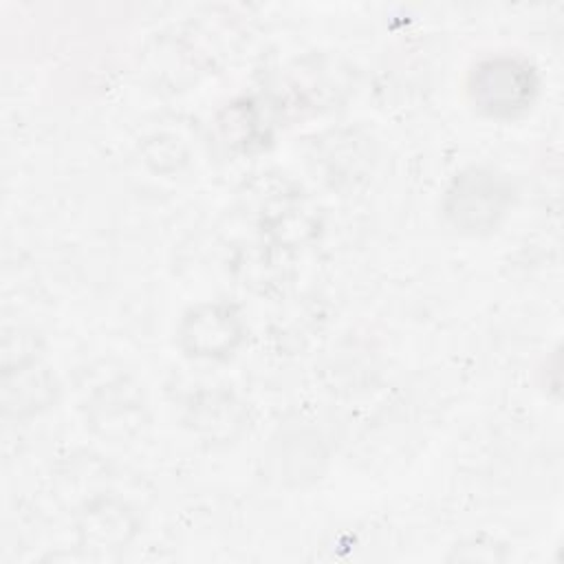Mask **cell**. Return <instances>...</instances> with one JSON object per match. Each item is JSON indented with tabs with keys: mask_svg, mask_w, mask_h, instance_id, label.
<instances>
[{
	"mask_svg": "<svg viewBox=\"0 0 564 564\" xmlns=\"http://www.w3.org/2000/svg\"><path fill=\"white\" fill-rule=\"evenodd\" d=\"M132 531L134 524L130 522V516L123 511V507H117L106 500L88 507L86 522L82 524L86 542H95L97 546L108 549L123 544Z\"/></svg>",
	"mask_w": 564,
	"mask_h": 564,
	"instance_id": "4",
	"label": "cell"
},
{
	"mask_svg": "<svg viewBox=\"0 0 564 564\" xmlns=\"http://www.w3.org/2000/svg\"><path fill=\"white\" fill-rule=\"evenodd\" d=\"M538 82L529 64L516 57H494L480 62L469 75L471 101L491 117H511L524 110Z\"/></svg>",
	"mask_w": 564,
	"mask_h": 564,
	"instance_id": "2",
	"label": "cell"
},
{
	"mask_svg": "<svg viewBox=\"0 0 564 564\" xmlns=\"http://www.w3.org/2000/svg\"><path fill=\"white\" fill-rule=\"evenodd\" d=\"M42 377H44V375H40V377H26L29 388H31L33 383H37ZM24 397H26V390H18V399H15V403H22V399H24Z\"/></svg>",
	"mask_w": 564,
	"mask_h": 564,
	"instance_id": "5",
	"label": "cell"
},
{
	"mask_svg": "<svg viewBox=\"0 0 564 564\" xmlns=\"http://www.w3.org/2000/svg\"><path fill=\"white\" fill-rule=\"evenodd\" d=\"M513 198L511 183L487 167L460 172L445 194V216L454 227L480 234L498 225Z\"/></svg>",
	"mask_w": 564,
	"mask_h": 564,
	"instance_id": "1",
	"label": "cell"
},
{
	"mask_svg": "<svg viewBox=\"0 0 564 564\" xmlns=\"http://www.w3.org/2000/svg\"><path fill=\"white\" fill-rule=\"evenodd\" d=\"M183 348L194 357L223 359L245 339V326L234 306L198 304L181 322Z\"/></svg>",
	"mask_w": 564,
	"mask_h": 564,
	"instance_id": "3",
	"label": "cell"
}]
</instances>
